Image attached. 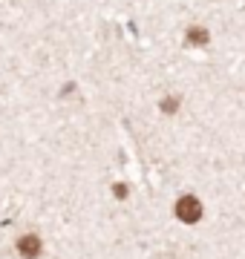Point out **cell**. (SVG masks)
I'll list each match as a JSON object with an SVG mask.
<instances>
[{
	"mask_svg": "<svg viewBox=\"0 0 245 259\" xmlns=\"http://www.w3.org/2000/svg\"><path fill=\"white\" fill-rule=\"evenodd\" d=\"M176 216L188 225L199 222V216H202V202H199L196 196H182L179 202H176Z\"/></svg>",
	"mask_w": 245,
	"mask_h": 259,
	"instance_id": "1",
	"label": "cell"
},
{
	"mask_svg": "<svg viewBox=\"0 0 245 259\" xmlns=\"http://www.w3.org/2000/svg\"><path fill=\"white\" fill-rule=\"evenodd\" d=\"M18 253L23 259H35L40 253V239L38 236H20L18 239Z\"/></svg>",
	"mask_w": 245,
	"mask_h": 259,
	"instance_id": "2",
	"label": "cell"
},
{
	"mask_svg": "<svg viewBox=\"0 0 245 259\" xmlns=\"http://www.w3.org/2000/svg\"><path fill=\"white\" fill-rule=\"evenodd\" d=\"M188 44H190V47H205V44H208V32L202 26H193L188 32Z\"/></svg>",
	"mask_w": 245,
	"mask_h": 259,
	"instance_id": "3",
	"label": "cell"
},
{
	"mask_svg": "<svg viewBox=\"0 0 245 259\" xmlns=\"http://www.w3.org/2000/svg\"><path fill=\"white\" fill-rule=\"evenodd\" d=\"M176 107H179V104H176V98H168V101L161 104V110H165V112H176Z\"/></svg>",
	"mask_w": 245,
	"mask_h": 259,
	"instance_id": "4",
	"label": "cell"
}]
</instances>
